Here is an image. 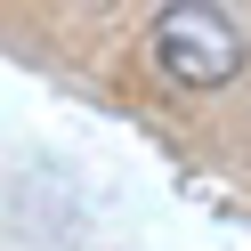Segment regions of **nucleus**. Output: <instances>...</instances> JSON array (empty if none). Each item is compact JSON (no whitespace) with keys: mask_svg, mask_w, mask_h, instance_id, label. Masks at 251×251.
<instances>
[{"mask_svg":"<svg viewBox=\"0 0 251 251\" xmlns=\"http://www.w3.org/2000/svg\"><path fill=\"white\" fill-rule=\"evenodd\" d=\"M154 65L178 89H227L243 73V25L227 8H202V0H170L154 17Z\"/></svg>","mask_w":251,"mask_h":251,"instance_id":"nucleus-1","label":"nucleus"}]
</instances>
